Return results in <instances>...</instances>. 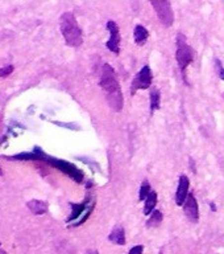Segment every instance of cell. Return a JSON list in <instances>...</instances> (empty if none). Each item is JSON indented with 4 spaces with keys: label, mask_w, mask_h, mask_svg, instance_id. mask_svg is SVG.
<instances>
[{
    "label": "cell",
    "mask_w": 224,
    "mask_h": 254,
    "mask_svg": "<svg viewBox=\"0 0 224 254\" xmlns=\"http://www.w3.org/2000/svg\"><path fill=\"white\" fill-rule=\"evenodd\" d=\"M100 86L106 93L107 102L111 106L114 111H120L123 109V95L120 86H119V81L116 78V73H115L114 67L111 66L110 64H104L103 65L102 77H100Z\"/></svg>",
    "instance_id": "1"
},
{
    "label": "cell",
    "mask_w": 224,
    "mask_h": 254,
    "mask_svg": "<svg viewBox=\"0 0 224 254\" xmlns=\"http://www.w3.org/2000/svg\"><path fill=\"white\" fill-rule=\"evenodd\" d=\"M59 29L62 33L65 43L69 47L78 48L82 45V29L78 25V21L71 12H65L59 19Z\"/></svg>",
    "instance_id": "2"
},
{
    "label": "cell",
    "mask_w": 224,
    "mask_h": 254,
    "mask_svg": "<svg viewBox=\"0 0 224 254\" xmlns=\"http://www.w3.org/2000/svg\"><path fill=\"white\" fill-rule=\"evenodd\" d=\"M45 162L47 164H50L51 167H54L57 170H59L61 172H63L65 175H67L69 178H71L74 182L82 183V180L85 179V175L78 167H75L73 163L66 162V160H62V159L51 158V156H46Z\"/></svg>",
    "instance_id": "3"
},
{
    "label": "cell",
    "mask_w": 224,
    "mask_h": 254,
    "mask_svg": "<svg viewBox=\"0 0 224 254\" xmlns=\"http://www.w3.org/2000/svg\"><path fill=\"white\" fill-rule=\"evenodd\" d=\"M193 49L190 48L187 44L185 35L178 33L177 35V53H176V59H177L178 66L182 71L186 70V67L189 66L191 61H193Z\"/></svg>",
    "instance_id": "4"
},
{
    "label": "cell",
    "mask_w": 224,
    "mask_h": 254,
    "mask_svg": "<svg viewBox=\"0 0 224 254\" xmlns=\"http://www.w3.org/2000/svg\"><path fill=\"white\" fill-rule=\"evenodd\" d=\"M150 3L153 5L158 20L161 21L162 25L170 27L174 21V13L169 0H150Z\"/></svg>",
    "instance_id": "5"
},
{
    "label": "cell",
    "mask_w": 224,
    "mask_h": 254,
    "mask_svg": "<svg viewBox=\"0 0 224 254\" xmlns=\"http://www.w3.org/2000/svg\"><path fill=\"white\" fill-rule=\"evenodd\" d=\"M106 27L108 29V32H110V39L106 43V47L112 53L119 55L120 53V41H122V37H120V31H119L118 24L115 23L114 20H110V21H107Z\"/></svg>",
    "instance_id": "6"
},
{
    "label": "cell",
    "mask_w": 224,
    "mask_h": 254,
    "mask_svg": "<svg viewBox=\"0 0 224 254\" xmlns=\"http://www.w3.org/2000/svg\"><path fill=\"white\" fill-rule=\"evenodd\" d=\"M152 78H153V75H152L150 67L148 65L142 66L141 70L138 71L134 81H132V93H134L138 89H141V90L149 89L150 85H152Z\"/></svg>",
    "instance_id": "7"
},
{
    "label": "cell",
    "mask_w": 224,
    "mask_h": 254,
    "mask_svg": "<svg viewBox=\"0 0 224 254\" xmlns=\"http://www.w3.org/2000/svg\"><path fill=\"white\" fill-rule=\"evenodd\" d=\"M94 201V198L91 197V196H87L86 198H85V201L83 202H79V204H77V202H70V206H71V214L69 216V218H67V222H73L75 221L77 218L81 217V214L85 213L87 210V208L92 204Z\"/></svg>",
    "instance_id": "8"
},
{
    "label": "cell",
    "mask_w": 224,
    "mask_h": 254,
    "mask_svg": "<svg viewBox=\"0 0 224 254\" xmlns=\"http://www.w3.org/2000/svg\"><path fill=\"white\" fill-rule=\"evenodd\" d=\"M183 210H185V214L190 221L198 222V220H199V208H198V202L194 197V194L187 196L185 204H183Z\"/></svg>",
    "instance_id": "9"
},
{
    "label": "cell",
    "mask_w": 224,
    "mask_h": 254,
    "mask_svg": "<svg viewBox=\"0 0 224 254\" xmlns=\"http://www.w3.org/2000/svg\"><path fill=\"white\" fill-rule=\"evenodd\" d=\"M189 187H190V180L186 175H182L178 182V188L176 192V202L177 205H183L186 201V198L189 196Z\"/></svg>",
    "instance_id": "10"
},
{
    "label": "cell",
    "mask_w": 224,
    "mask_h": 254,
    "mask_svg": "<svg viewBox=\"0 0 224 254\" xmlns=\"http://www.w3.org/2000/svg\"><path fill=\"white\" fill-rule=\"evenodd\" d=\"M27 206L33 214H45L49 208L47 202L43 200H31L27 202Z\"/></svg>",
    "instance_id": "11"
},
{
    "label": "cell",
    "mask_w": 224,
    "mask_h": 254,
    "mask_svg": "<svg viewBox=\"0 0 224 254\" xmlns=\"http://www.w3.org/2000/svg\"><path fill=\"white\" fill-rule=\"evenodd\" d=\"M149 37V32L146 29L144 25H136L134 27V43L137 44V45H144L146 43V40Z\"/></svg>",
    "instance_id": "12"
},
{
    "label": "cell",
    "mask_w": 224,
    "mask_h": 254,
    "mask_svg": "<svg viewBox=\"0 0 224 254\" xmlns=\"http://www.w3.org/2000/svg\"><path fill=\"white\" fill-rule=\"evenodd\" d=\"M110 241L116 245H126V233L122 226H116L110 234Z\"/></svg>",
    "instance_id": "13"
},
{
    "label": "cell",
    "mask_w": 224,
    "mask_h": 254,
    "mask_svg": "<svg viewBox=\"0 0 224 254\" xmlns=\"http://www.w3.org/2000/svg\"><path fill=\"white\" fill-rule=\"evenodd\" d=\"M156 205H157V193L154 190H152L149 196L145 198V202H144V214L150 216Z\"/></svg>",
    "instance_id": "14"
},
{
    "label": "cell",
    "mask_w": 224,
    "mask_h": 254,
    "mask_svg": "<svg viewBox=\"0 0 224 254\" xmlns=\"http://www.w3.org/2000/svg\"><path fill=\"white\" fill-rule=\"evenodd\" d=\"M161 221H162L161 210L154 209L153 212H152V214L149 216V218H148V221H146V226H148V228H156V226H158L160 224H161Z\"/></svg>",
    "instance_id": "15"
},
{
    "label": "cell",
    "mask_w": 224,
    "mask_h": 254,
    "mask_svg": "<svg viewBox=\"0 0 224 254\" xmlns=\"http://www.w3.org/2000/svg\"><path fill=\"white\" fill-rule=\"evenodd\" d=\"M150 192H152V190H150V184L146 182V180H144L141 187H140V190H138V200H140V201H145V198L149 196Z\"/></svg>",
    "instance_id": "16"
},
{
    "label": "cell",
    "mask_w": 224,
    "mask_h": 254,
    "mask_svg": "<svg viewBox=\"0 0 224 254\" xmlns=\"http://www.w3.org/2000/svg\"><path fill=\"white\" fill-rule=\"evenodd\" d=\"M160 98H161L160 91L152 90V93H150V111H152V113H153L154 110H157L158 107H160Z\"/></svg>",
    "instance_id": "17"
},
{
    "label": "cell",
    "mask_w": 224,
    "mask_h": 254,
    "mask_svg": "<svg viewBox=\"0 0 224 254\" xmlns=\"http://www.w3.org/2000/svg\"><path fill=\"white\" fill-rule=\"evenodd\" d=\"M13 65H7V66H3L0 69V78H5L9 74H12V71H13Z\"/></svg>",
    "instance_id": "18"
},
{
    "label": "cell",
    "mask_w": 224,
    "mask_h": 254,
    "mask_svg": "<svg viewBox=\"0 0 224 254\" xmlns=\"http://www.w3.org/2000/svg\"><path fill=\"white\" fill-rule=\"evenodd\" d=\"M214 63H215V69H217L218 74L221 77V79H224V67H223V64L221 63V60L219 59H215L214 60Z\"/></svg>",
    "instance_id": "19"
},
{
    "label": "cell",
    "mask_w": 224,
    "mask_h": 254,
    "mask_svg": "<svg viewBox=\"0 0 224 254\" xmlns=\"http://www.w3.org/2000/svg\"><path fill=\"white\" fill-rule=\"evenodd\" d=\"M142 250H144V248H142L141 245H136L130 250V253L128 254H142Z\"/></svg>",
    "instance_id": "20"
},
{
    "label": "cell",
    "mask_w": 224,
    "mask_h": 254,
    "mask_svg": "<svg viewBox=\"0 0 224 254\" xmlns=\"http://www.w3.org/2000/svg\"><path fill=\"white\" fill-rule=\"evenodd\" d=\"M210 206H211V209H213L214 212L217 210V206H215V204H214V202H210Z\"/></svg>",
    "instance_id": "21"
},
{
    "label": "cell",
    "mask_w": 224,
    "mask_h": 254,
    "mask_svg": "<svg viewBox=\"0 0 224 254\" xmlns=\"http://www.w3.org/2000/svg\"><path fill=\"white\" fill-rule=\"evenodd\" d=\"M87 254H99V253L96 252V250H89V252H87Z\"/></svg>",
    "instance_id": "22"
},
{
    "label": "cell",
    "mask_w": 224,
    "mask_h": 254,
    "mask_svg": "<svg viewBox=\"0 0 224 254\" xmlns=\"http://www.w3.org/2000/svg\"><path fill=\"white\" fill-rule=\"evenodd\" d=\"M0 254H8V253H7V252H5V250L0 249Z\"/></svg>",
    "instance_id": "23"
},
{
    "label": "cell",
    "mask_w": 224,
    "mask_h": 254,
    "mask_svg": "<svg viewBox=\"0 0 224 254\" xmlns=\"http://www.w3.org/2000/svg\"><path fill=\"white\" fill-rule=\"evenodd\" d=\"M0 176H3V170H1V167H0Z\"/></svg>",
    "instance_id": "24"
}]
</instances>
